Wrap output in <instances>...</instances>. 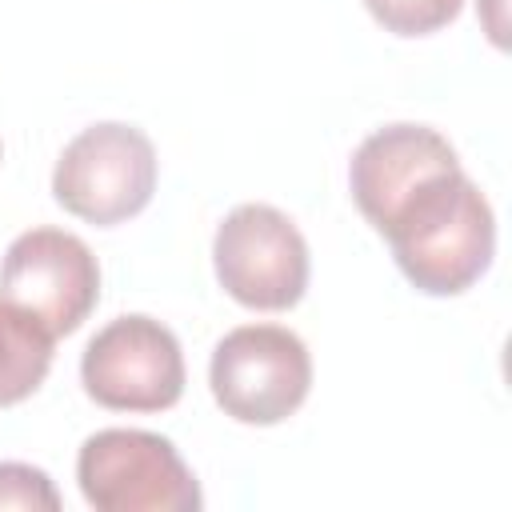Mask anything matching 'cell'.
Returning <instances> with one entry per match:
<instances>
[{"mask_svg": "<svg viewBox=\"0 0 512 512\" xmlns=\"http://www.w3.org/2000/svg\"><path fill=\"white\" fill-rule=\"evenodd\" d=\"M0 300L36 316L52 336H68L100 300V264L80 236L28 228L0 260Z\"/></svg>", "mask_w": 512, "mask_h": 512, "instance_id": "7", "label": "cell"}, {"mask_svg": "<svg viewBox=\"0 0 512 512\" xmlns=\"http://www.w3.org/2000/svg\"><path fill=\"white\" fill-rule=\"evenodd\" d=\"M56 336L28 312L0 300V408L28 400L52 368Z\"/></svg>", "mask_w": 512, "mask_h": 512, "instance_id": "9", "label": "cell"}, {"mask_svg": "<svg viewBox=\"0 0 512 512\" xmlns=\"http://www.w3.org/2000/svg\"><path fill=\"white\" fill-rule=\"evenodd\" d=\"M0 508H24V512H60V492L44 468L0 460Z\"/></svg>", "mask_w": 512, "mask_h": 512, "instance_id": "11", "label": "cell"}, {"mask_svg": "<svg viewBox=\"0 0 512 512\" xmlns=\"http://www.w3.org/2000/svg\"><path fill=\"white\" fill-rule=\"evenodd\" d=\"M460 164L456 148L428 124H384L372 136L360 140L348 164L352 200L364 212V220L376 228L380 216L428 172Z\"/></svg>", "mask_w": 512, "mask_h": 512, "instance_id": "8", "label": "cell"}, {"mask_svg": "<svg viewBox=\"0 0 512 512\" xmlns=\"http://www.w3.org/2000/svg\"><path fill=\"white\" fill-rule=\"evenodd\" d=\"M84 392L112 412H164L184 396V352L144 312L108 320L80 356Z\"/></svg>", "mask_w": 512, "mask_h": 512, "instance_id": "6", "label": "cell"}, {"mask_svg": "<svg viewBox=\"0 0 512 512\" xmlns=\"http://www.w3.org/2000/svg\"><path fill=\"white\" fill-rule=\"evenodd\" d=\"M76 480L96 512H196L204 504L176 444L144 428H100L80 444Z\"/></svg>", "mask_w": 512, "mask_h": 512, "instance_id": "2", "label": "cell"}, {"mask_svg": "<svg viewBox=\"0 0 512 512\" xmlns=\"http://www.w3.org/2000/svg\"><path fill=\"white\" fill-rule=\"evenodd\" d=\"M220 288L256 312H284L308 288V240L272 204H240L212 240Z\"/></svg>", "mask_w": 512, "mask_h": 512, "instance_id": "5", "label": "cell"}, {"mask_svg": "<svg viewBox=\"0 0 512 512\" xmlns=\"http://www.w3.org/2000/svg\"><path fill=\"white\" fill-rule=\"evenodd\" d=\"M372 20L396 36H428L460 16L464 0H364Z\"/></svg>", "mask_w": 512, "mask_h": 512, "instance_id": "10", "label": "cell"}, {"mask_svg": "<svg viewBox=\"0 0 512 512\" xmlns=\"http://www.w3.org/2000/svg\"><path fill=\"white\" fill-rule=\"evenodd\" d=\"M396 268L428 296H460L496 252V216L472 176L452 164L412 184L376 224Z\"/></svg>", "mask_w": 512, "mask_h": 512, "instance_id": "1", "label": "cell"}, {"mask_svg": "<svg viewBox=\"0 0 512 512\" xmlns=\"http://www.w3.org/2000/svg\"><path fill=\"white\" fill-rule=\"evenodd\" d=\"M208 384L224 416L240 424H280L308 400L312 356L292 328L240 324L216 344Z\"/></svg>", "mask_w": 512, "mask_h": 512, "instance_id": "4", "label": "cell"}, {"mask_svg": "<svg viewBox=\"0 0 512 512\" xmlns=\"http://www.w3.org/2000/svg\"><path fill=\"white\" fill-rule=\"evenodd\" d=\"M156 192V148L136 124L104 120L72 136L52 172V196L88 224H120Z\"/></svg>", "mask_w": 512, "mask_h": 512, "instance_id": "3", "label": "cell"}]
</instances>
